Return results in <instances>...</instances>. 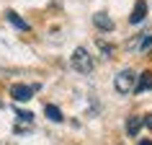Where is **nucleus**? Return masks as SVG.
<instances>
[{
  "label": "nucleus",
  "instance_id": "f257e3e1",
  "mask_svg": "<svg viewBox=\"0 0 152 145\" xmlns=\"http://www.w3.org/2000/svg\"><path fill=\"white\" fill-rule=\"evenodd\" d=\"M134 86H137V72L134 70H121L116 72V78H113V88H116V93H121V96H129V93H134Z\"/></svg>",
  "mask_w": 152,
  "mask_h": 145
},
{
  "label": "nucleus",
  "instance_id": "39448f33",
  "mask_svg": "<svg viewBox=\"0 0 152 145\" xmlns=\"http://www.w3.org/2000/svg\"><path fill=\"white\" fill-rule=\"evenodd\" d=\"M144 16H147V3L139 0V3L134 5V10H132V16H129V24H142Z\"/></svg>",
  "mask_w": 152,
  "mask_h": 145
},
{
  "label": "nucleus",
  "instance_id": "f03ea898",
  "mask_svg": "<svg viewBox=\"0 0 152 145\" xmlns=\"http://www.w3.org/2000/svg\"><path fill=\"white\" fill-rule=\"evenodd\" d=\"M70 62H72V67H75L77 72H83V75L93 72V57H90V52L85 47H77V49H75L72 57H70Z\"/></svg>",
  "mask_w": 152,
  "mask_h": 145
},
{
  "label": "nucleus",
  "instance_id": "f8f14e48",
  "mask_svg": "<svg viewBox=\"0 0 152 145\" xmlns=\"http://www.w3.org/2000/svg\"><path fill=\"white\" fill-rule=\"evenodd\" d=\"M139 145H152V140H142V143H139Z\"/></svg>",
  "mask_w": 152,
  "mask_h": 145
},
{
  "label": "nucleus",
  "instance_id": "20e7f679",
  "mask_svg": "<svg viewBox=\"0 0 152 145\" xmlns=\"http://www.w3.org/2000/svg\"><path fill=\"white\" fill-rule=\"evenodd\" d=\"M137 93H144V91H152V72H142V75H137V86H134Z\"/></svg>",
  "mask_w": 152,
  "mask_h": 145
},
{
  "label": "nucleus",
  "instance_id": "6e6552de",
  "mask_svg": "<svg viewBox=\"0 0 152 145\" xmlns=\"http://www.w3.org/2000/svg\"><path fill=\"white\" fill-rule=\"evenodd\" d=\"M5 18H8V24H13L16 29H21V31H28V24H26L21 16H16L13 10H10V13H5Z\"/></svg>",
  "mask_w": 152,
  "mask_h": 145
},
{
  "label": "nucleus",
  "instance_id": "1a4fd4ad",
  "mask_svg": "<svg viewBox=\"0 0 152 145\" xmlns=\"http://www.w3.org/2000/svg\"><path fill=\"white\" fill-rule=\"evenodd\" d=\"M44 114H47V117H49L52 122H62V119H64V117H62V112H59L57 106H52V104H49L47 109H44Z\"/></svg>",
  "mask_w": 152,
  "mask_h": 145
},
{
  "label": "nucleus",
  "instance_id": "9b49d317",
  "mask_svg": "<svg viewBox=\"0 0 152 145\" xmlns=\"http://www.w3.org/2000/svg\"><path fill=\"white\" fill-rule=\"evenodd\" d=\"M142 122H144V124H147V127H152V114H150V117H147V119H144V117H142Z\"/></svg>",
  "mask_w": 152,
  "mask_h": 145
},
{
  "label": "nucleus",
  "instance_id": "9d476101",
  "mask_svg": "<svg viewBox=\"0 0 152 145\" xmlns=\"http://www.w3.org/2000/svg\"><path fill=\"white\" fill-rule=\"evenodd\" d=\"M18 119H21V122H31V119H34V114H28V112H18Z\"/></svg>",
  "mask_w": 152,
  "mask_h": 145
},
{
  "label": "nucleus",
  "instance_id": "0eeeda50",
  "mask_svg": "<svg viewBox=\"0 0 152 145\" xmlns=\"http://www.w3.org/2000/svg\"><path fill=\"white\" fill-rule=\"evenodd\" d=\"M93 21H96L98 29H106V31H111V29H113V21L106 16V13H96V16H93Z\"/></svg>",
  "mask_w": 152,
  "mask_h": 145
},
{
  "label": "nucleus",
  "instance_id": "7ed1b4c3",
  "mask_svg": "<svg viewBox=\"0 0 152 145\" xmlns=\"http://www.w3.org/2000/svg\"><path fill=\"white\" fill-rule=\"evenodd\" d=\"M39 91V86H26V83H16L13 88H10V96L16 98V101H28L34 98V93Z\"/></svg>",
  "mask_w": 152,
  "mask_h": 145
},
{
  "label": "nucleus",
  "instance_id": "423d86ee",
  "mask_svg": "<svg viewBox=\"0 0 152 145\" xmlns=\"http://www.w3.org/2000/svg\"><path fill=\"white\" fill-rule=\"evenodd\" d=\"M142 127H144L142 117H129V119H126V132H129V137H137Z\"/></svg>",
  "mask_w": 152,
  "mask_h": 145
}]
</instances>
